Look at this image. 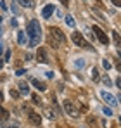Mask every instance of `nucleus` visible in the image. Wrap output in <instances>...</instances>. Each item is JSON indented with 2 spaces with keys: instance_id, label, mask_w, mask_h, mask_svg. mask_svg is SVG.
<instances>
[{
  "instance_id": "obj_1",
  "label": "nucleus",
  "mask_w": 121,
  "mask_h": 128,
  "mask_svg": "<svg viewBox=\"0 0 121 128\" xmlns=\"http://www.w3.org/2000/svg\"><path fill=\"white\" fill-rule=\"evenodd\" d=\"M26 31H28V36H30V47H36L40 43L42 38V28H40V22L36 19H31L26 26Z\"/></svg>"
},
{
  "instance_id": "obj_2",
  "label": "nucleus",
  "mask_w": 121,
  "mask_h": 128,
  "mask_svg": "<svg viewBox=\"0 0 121 128\" xmlns=\"http://www.w3.org/2000/svg\"><path fill=\"white\" fill-rule=\"evenodd\" d=\"M50 38H52V40H56L57 43H64V42H66V36H64V33L60 31L59 28H54V26L50 28Z\"/></svg>"
},
{
  "instance_id": "obj_3",
  "label": "nucleus",
  "mask_w": 121,
  "mask_h": 128,
  "mask_svg": "<svg viewBox=\"0 0 121 128\" xmlns=\"http://www.w3.org/2000/svg\"><path fill=\"white\" fill-rule=\"evenodd\" d=\"M64 111H66L71 118H78V116H80V111L74 107V104H73L71 100H64Z\"/></svg>"
},
{
  "instance_id": "obj_4",
  "label": "nucleus",
  "mask_w": 121,
  "mask_h": 128,
  "mask_svg": "<svg viewBox=\"0 0 121 128\" xmlns=\"http://www.w3.org/2000/svg\"><path fill=\"white\" fill-rule=\"evenodd\" d=\"M71 40H73L74 45H78V47H88V42L83 38V35L78 33V31H74V33L71 35Z\"/></svg>"
},
{
  "instance_id": "obj_5",
  "label": "nucleus",
  "mask_w": 121,
  "mask_h": 128,
  "mask_svg": "<svg viewBox=\"0 0 121 128\" xmlns=\"http://www.w3.org/2000/svg\"><path fill=\"white\" fill-rule=\"evenodd\" d=\"M92 31H95V36L99 38V42H100V43H104V45H107V43H109V36L102 31L99 26H94V28H92Z\"/></svg>"
},
{
  "instance_id": "obj_6",
  "label": "nucleus",
  "mask_w": 121,
  "mask_h": 128,
  "mask_svg": "<svg viewBox=\"0 0 121 128\" xmlns=\"http://www.w3.org/2000/svg\"><path fill=\"white\" fill-rule=\"evenodd\" d=\"M36 59H38V62H42V64H48V62H50V59H48V56H47V50H45L43 47L38 48V52H36Z\"/></svg>"
},
{
  "instance_id": "obj_7",
  "label": "nucleus",
  "mask_w": 121,
  "mask_h": 128,
  "mask_svg": "<svg viewBox=\"0 0 121 128\" xmlns=\"http://www.w3.org/2000/svg\"><path fill=\"white\" fill-rule=\"evenodd\" d=\"M26 111H28V118H30V121H31L33 125H36V126H38V125L42 123V116L38 114V112L31 111V109H26Z\"/></svg>"
},
{
  "instance_id": "obj_8",
  "label": "nucleus",
  "mask_w": 121,
  "mask_h": 128,
  "mask_svg": "<svg viewBox=\"0 0 121 128\" xmlns=\"http://www.w3.org/2000/svg\"><path fill=\"white\" fill-rule=\"evenodd\" d=\"M100 97L107 102V104H111V106H116V104H118V100H116L109 92H106V90H102V92H100Z\"/></svg>"
},
{
  "instance_id": "obj_9",
  "label": "nucleus",
  "mask_w": 121,
  "mask_h": 128,
  "mask_svg": "<svg viewBox=\"0 0 121 128\" xmlns=\"http://www.w3.org/2000/svg\"><path fill=\"white\" fill-rule=\"evenodd\" d=\"M86 125H88V128H99V121L94 114H88L86 116Z\"/></svg>"
},
{
  "instance_id": "obj_10",
  "label": "nucleus",
  "mask_w": 121,
  "mask_h": 128,
  "mask_svg": "<svg viewBox=\"0 0 121 128\" xmlns=\"http://www.w3.org/2000/svg\"><path fill=\"white\" fill-rule=\"evenodd\" d=\"M52 12H54V5H52V4H48V5H45V7H43V10H42V16H43L45 19H48V18L52 16Z\"/></svg>"
},
{
  "instance_id": "obj_11",
  "label": "nucleus",
  "mask_w": 121,
  "mask_h": 128,
  "mask_svg": "<svg viewBox=\"0 0 121 128\" xmlns=\"http://www.w3.org/2000/svg\"><path fill=\"white\" fill-rule=\"evenodd\" d=\"M31 85L35 86L36 90H40V92H45V90H47V85H45L43 82H38L36 78H33V80H31Z\"/></svg>"
},
{
  "instance_id": "obj_12",
  "label": "nucleus",
  "mask_w": 121,
  "mask_h": 128,
  "mask_svg": "<svg viewBox=\"0 0 121 128\" xmlns=\"http://www.w3.org/2000/svg\"><path fill=\"white\" fill-rule=\"evenodd\" d=\"M19 90H18V92H21V94H26V95H28V94H30V85H28V83H26V82H19Z\"/></svg>"
},
{
  "instance_id": "obj_13",
  "label": "nucleus",
  "mask_w": 121,
  "mask_h": 128,
  "mask_svg": "<svg viewBox=\"0 0 121 128\" xmlns=\"http://www.w3.org/2000/svg\"><path fill=\"white\" fill-rule=\"evenodd\" d=\"M18 42H19L21 45L26 43V35H24V31H18Z\"/></svg>"
},
{
  "instance_id": "obj_14",
  "label": "nucleus",
  "mask_w": 121,
  "mask_h": 128,
  "mask_svg": "<svg viewBox=\"0 0 121 128\" xmlns=\"http://www.w3.org/2000/svg\"><path fill=\"white\" fill-rule=\"evenodd\" d=\"M7 118H9V112H7V111H5L4 107L0 106V121H5Z\"/></svg>"
},
{
  "instance_id": "obj_15",
  "label": "nucleus",
  "mask_w": 121,
  "mask_h": 128,
  "mask_svg": "<svg viewBox=\"0 0 121 128\" xmlns=\"http://www.w3.org/2000/svg\"><path fill=\"white\" fill-rule=\"evenodd\" d=\"M18 2H19L22 7H30V9L35 5V4H33V0H18Z\"/></svg>"
},
{
  "instance_id": "obj_16",
  "label": "nucleus",
  "mask_w": 121,
  "mask_h": 128,
  "mask_svg": "<svg viewBox=\"0 0 121 128\" xmlns=\"http://www.w3.org/2000/svg\"><path fill=\"white\" fill-rule=\"evenodd\" d=\"M64 21H66V24H68L69 28H74V19H73V16H69V14H68Z\"/></svg>"
},
{
  "instance_id": "obj_17",
  "label": "nucleus",
  "mask_w": 121,
  "mask_h": 128,
  "mask_svg": "<svg viewBox=\"0 0 121 128\" xmlns=\"http://www.w3.org/2000/svg\"><path fill=\"white\" fill-rule=\"evenodd\" d=\"M45 114H47V118H48V120H54V118H56V111H52L50 107H47V109H45Z\"/></svg>"
},
{
  "instance_id": "obj_18",
  "label": "nucleus",
  "mask_w": 121,
  "mask_h": 128,
  "mask_svg": "<svg viewBox=\"0 0 121 128\" xmlns=\"http://www.w3.org/2000/svg\"><path fill=\"white\" fill-rule=\"evenodd\" d=\"M99 78H100V74H99V69H97V68H94V69H92V80H95V82H97Z\"/></svg>"
},
{
  "instance_id": "obj_19",
  "label": "nucleus",
  "mask_w": 121,
  "mask_h": 128,
  "mask_svg": "<svg viewBox=\"0 0 121 128\" xmlns=\"http://www.w3.org/2000/svg\"><path fill=\"white\" fill-rule=\"evenodd\" d=\"M102 83H104L106 86H111L112 82H111V78H109V76H102Z\"/></svg>"
},
{
  "instance_id": "obj_20",
  "label": "nucleus",
  "mask_w": 121,
  "mask_h": 128,
  "mask_svg": "<svg viewBox=\"0 0 121 128\" xmlns=\"http://www.w3.org/2000/svg\"><path fill=\"white\" fill-rule=\"evenodd\" d=\"M112 38H114V43L120 45V33L118 31H112Z\"/></svg>"
},
{
  "instance_id": "obj_21",
  "label": "nucleus",
  "mask_w": 121,
  "mask_h": 128,
  "mask_svg": "<svg viewBox=\"0 0 121 128\" xmlns=\"http://www.w3.org/2000/svg\"><path fill=\"white\" fill-rule=\"evenodd\" d=\"M102 66H104L106 69H111V62H109L107 59H102Z\"/></svg>"
},
{
  "instance_id": "obj_22",
  "label": "nucleus",
  "mask_w": 121,
  "mask_h": 128,
  "mask_svg": "<svg viewBox=\"0 0 121 128\" xmlns=\"http://www.w3.org/2000/svg\"><path fill=\"white\" fill-rule=\"evenodd\" d=\"M10 97L18 99V97H19V92H18V90H10Z\"/></svg>"
},
{
  "instance_id": "obj_23",
  "label": "nucleus",
  "mask_w": 121,
  "mask_h": 128,
  "mask_svg": "<svg viewBox=\"0 0 121 128\" xmlns=\"http://www.w3.org/2000/svg\"><path fill=\"white\" fill-rule=\"evenodd\" d=\"M74 66L76 68H83L85 66V61H74Z\"/></svg>"
},
{
  "instance_id": "obj_24",
  "label": "nucleus",
  "mask_w": 121,
  "mask_h": 128,
  "mask_svg": "<svg viewBox=\"0 0 121 128\" xmlns=\"http://www.w3.org/2000/svg\"><path fill=\"white\" fill-rule=\"evenodd\" d=\"M10 9H12V12H14V14H19V9H18V5H16V4H12V7H10Z\"/></svg>"
},
{
  "instance_id": "obj_25",
  "label": "nucleus",
  "mask_w": 121,
  "mask_h": 128,
  "mask_svg": "<svg viewBox=\"0 0 121 128\" xmlns=\"http://www.w3.org/2000/svg\"><path fill=\"white\" fill-rule=\"evenodd\" d=\"M33 100H35V104H40V97L36 94H33Z\"/></svg>"
},
{
  "instance_id": "obj_26",
  "label": "nucleus",
  "mask_w": 121,
  "mask_h": 128,
  "mask_svg": "<svg viewBox=\"0 0 121 128\" xmlns=\"http://www.w3.org/2000/svg\"><path fill=\"white\" fill-rule=\"evenodd\" d=\"M104 114H107V116H111V114H112V111H111L109 107H104Z\"/></svg>"
},
{
  "instance_id": "obj_27",
  "label": "nucleus",
  "mask_w": 121,
  "mask_h": 128,
  "mask_svg": "<svg viewBox=\"0 0 121 128\" xmlns=\"http://www.w3.org/2000/svg\"><path fill=\"white\" fill-rule=\"evenodd\" d=\"M24 73H26V71H24V69H18V71H16V74H18V76H22V74H24Z\"/></svg>"
},
{
  "instance_id": "obj_28",
  "label": "nucleus",
  "mask_w": 121,
  "mask_h": 128,
  "mask_svg": "<svg viewBox=\"0 0 121 128\" xmlns=\"http://www.w3.org/2000/svg\"><path fill=\"white\" fill-rule=\"evenodd\" d=\"M112 4H114L116 7H120V5H121V0H112Z\"/></svg>"
},
{
  "instance_id": "obj_29",
  "label": "nucleus",
  "mask_w": 121,
  "mask_h": 128,
  "mask_svg": "<svg viewBox=\"0 0 121 128\" xmlns=\"http://www.w3.org/2000/svg\"><path fill=\"white\" fill-rule=\"evenodd\" d=\"M60 4H62V5H68V4H69V0H60Z\"/></svg>"
},
{
  "instance_id": "obj_30",
  "label": "nucleus",
  "mask_w": 121,
  "mask_h": 128,
  "mask_svg": "<svg viewBox=\"0 0 121 128\" xmlns=\"http://www.w3.org/2000/svg\"><path fill=\"white\" fill-rule=\"evenodd\" d=\"M2 52H4V45L0 43V56H2Z\"/></svg>"
},
{
  "instance_id": "obj_31",
  "label": "nucleus",
  "mask_w": 121,
  "mask_h": 128,
  "mask_svg": "<svg viewBox=\"0 0 121 128\" xmlns=\"http://www.w3.org/2000/svg\"><path fill=\"white\" fill-rule=\"evenodd\" d=\"M2 68H4V62H2V61H0V69H2Z\"/></svg>"
},
{
  "instance_id": "obj_32",
  "label": "nucleus",
  "mask_w": 121,
  "mask_h": 128,
  "mask_svg": "<svg viewBox=\"0 0 121 128\" xmlns=\"http://www.w3.org/2000/svg\"><path fill=\"white\" fill-rule=\"evenodd\" d=\"M64 128H73V126H64Z\"/></svg>"
},
{
  "instance_id": "obj_33",
  "label": "nucleus",
  "mask_w": 121,
  "mask_h": 128,
  "mask_svg": "<svg viewBox=\"0 0 121 128\" xmlns=\"http://www.w3.org/2000/svg\"><path fill=\"white\" fill-rule=\"evenodd\" d=\"M0 100H2V94H0Z\"/></svg>"
},
{
  "instance_id": "obj_34",
  "label": "nucleus",
  "mask_w": 121,
  "mask_h": 128,
  "mask_svg": "<svg viewBox=\"0 0 121 128\" xmlns=\"http://www.w3.org/2000/svg\"><path fill=\"white\" fill-rule=\"evenodd\" d=\"M0 21H2V16H0Z\"/></svg>"
},
{
  "instance_id": "obj_35",
  "label": "nucleus",
  "mask_w": 121,
  "mask_h": 128,
  "mask_svg": "<svg viewBox=\"0 0 121 128\" xmlns=\"http://www.w3.org/2000/svg\"><path fill=\"white\" fill-rule=\"evenodd\" d=\"M114 128H120V126H114Z\"/></svg>"
}]
</instances>
